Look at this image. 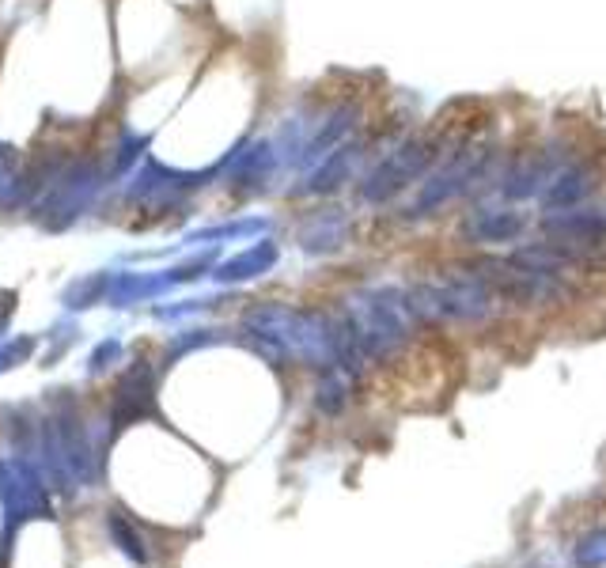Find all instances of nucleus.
I'll return each mask as SVG.
<instances>
[{"label": "nucleus", "instance_id": "obj_14", "mask_svg": "<svg viewBox=\"0 0 606 568\" xmlns=\"http://www.w3.org/2000/svg\"><path fill=\"white\" fill-rule=\"evenodd\" d=\"M266 220H239V224H228V228H209L197 231L194 239H232V235H250V231H262Z\"/></svg>", "mask_w": 606, "mask_h": 568}, {"label": "nucleus", "instance_id": "obj_12", "mask_svg": "<svg viewBox=\"0 0 606 568\" xmlns=\"http://www.w3.org/2000/svg\"><path fill=\"white\" fill-rule=\"evenodd\" d=\"M349 391H353V368H345V364H330V368H322L319 406L326 409V413H341L345 402H349Z\"/></svg>", "mask_w": 606, "mask_h": 568}, {"label": "nucleus", "instance_id": "obj_11", "mask_svg": "<svg viewBox=\"0 0 606 568\" xmlns=\"http://www.w3.org/2000/svg\"><path fill=\"white\" fill-rule=\"evenodd\" d=\"M273 262H277V247H273L269 239H262V243H254L250 250H243L239 258L224 262L213 277H216V281H228V284H232V281H250V277H258V273H266Z\"/></svg>", "mask_w": 606, "mask_h": 568}, {"label": "nucleus", "instance_id": "obj_1", "mask_svg": "<svg viewBox=\"0 0 606 568\" xmlns=\"http://www.w3.org/2000/svg\"><path fill=\"white\" fill-rule=\"evenodd\" d=\"M421 319L413 311L410 292L398 288H364L345 300V330L357 345L360 360L391 356L402 341L413 334V322Z\"/></svg>", "mask_w": 606, "mask_h": 568}, {"label": "nucleus", "instance_id": "obj_4", "mask_svg": "<svg viewBox=\"0 0 606 568\" xmlns=\"http://www.w3.org/2000/svg\"><path fill=\"white\" fill-rule=\"evenodd\" d=\"M485 171H489V148H459L451 160H444L432 175H425L410 216H432L447 209L451 201L478 190V182H485Z\"/></svg>", "mask_w": 606, "mask_h": 568}, {"label": "nucleus", "instance_id": "obj_8", "mask_svg": "<svg viewBox=\"0 0 606 568\" xmlns=\"http://www.w3.org/2000/svg\"><path fill=\"white\" fill-rule=\"evenodd\" d=\"M360 156H364V144H360V141H345L341 148H334L330 156H322V160L315 163V171L303 178V186L296 190V194H307V197L334 194L341 182H349V178H353Z\"/></svg>", "mask_w": 606, "mask_h": 568}, {"label": "nucleus", "instance_id": "obj_2", "mask_svg": "<svg viewBox=\"0 0 606 568\" xmlns=\"http://www.w3.org/2000/svg\"><path fill=\"white\" fill-rule=\"evenodd\" d=\"M410 303L421 319L432 322H482L497 307V292L474 266L444 269L410 288Z\"/></svg>", "mask_w": 606, "mask_h": 568}, {"label": "nucleus", "instance_id": "obj_13", "mask_svg": "<svg viewBox=\"0 0 606 568\" xmlns=\"http://www.w3.org/2000/svg\"><path fill=\"white\" fill-rule=\"evenodd\" d=\"M606 561V534H591L588 542H580V550H576V565L584 568H595Z\"/></svg>", "mask_w": 606, "mask_h": 568}, {"label": "nucleus", "instance_id": "obj_3", "mask_svg": "<svg viewBox=\"0 0 606 568\" xmlns=\"http://www.w3.org/2000/svg\"><path fill=\"white\" fill-rule=\"evenodd\" d=\"M436 160H440V137L421 133V137L402 141L364 175V182H360V201H364V205H387V201H394L402 190H410L413 182H421V178L432 171Z\"/></svg>", "mask_w": 606, "mask_h": 568}, {"label": "nucleus", "instance_id": "obj_7", "mask_svg": "<svg viewBox=\"0 0 606 568\" xmlns=\"http://www.w3.org/2000/svg\"><path fill=\"white\" fill-rule=\"evenodd\" d=\"M527 231V213H516L512 205H482L466 213L463 235L470 243H516Z\"/></svg>", "mask_w": 606, "mask_h": 568}, {"label": "nucleus", "instance_id": "obj_5", "mask_svg": "<svg viewBox=\"0 0 606 568\" xmlns=\"http://www.w3.org/2000/svg\"><path fill=\"white\" fill-rule=\"evenodd\" d=\"M565 171V152L557 148H535V152H519L497 178V190L504 201H531L546 194L550 182Z\"/></svg>", "mask_w": 606, "mask_h": 568}, {"label": "nucleus", "instance_id": "obj_6", "mask_svg": "<svg viewBox=\"0 0 606 568\" xmlns=\"http://www.w3.org/2000/svg\"><path fill=\"white\" fill-rule=\"evenodd\" d=\"M599 186H603V167L591 160H576V163H565V171L553 178L550 190L542 194V205L557 213V209H580V205H588L591 197L599 194Z\"/></svg>", "mask_w": 606, "mask_h": 568}, {"label": "nucleus", "instance_id": "obj_10", "mask_svg": "<svg viewBox=\"0 0 606 568\" xmlns=\"http://www.w3.org/2000/svg\"><path fill=\"white\" fill-rule=\"evenodd\" d=\"M345 235H349L345 209H322L300 224V247L307 254H330V250L345 247Z\"/></svg>", "mask_w": 606, "mask_h": 568}, {"label": "nucleus", "instance_id": "obj_9", "mask_svg": "<svg viewBox=\"0 0 606 568\" xmlns=\"http://www.w3.org/2000/svg\"><path fill=\"white\" fill-rule=\"evenodd\" d=\"M360 125V107L357 103H341V107H334L326 118L319 122V129L303 141L300 148V163H319L322 156H330L334 148H341V144L349 141V133Z\"/></svg>", "mask_w": 606, "mask_h": 568}]
</instances>
